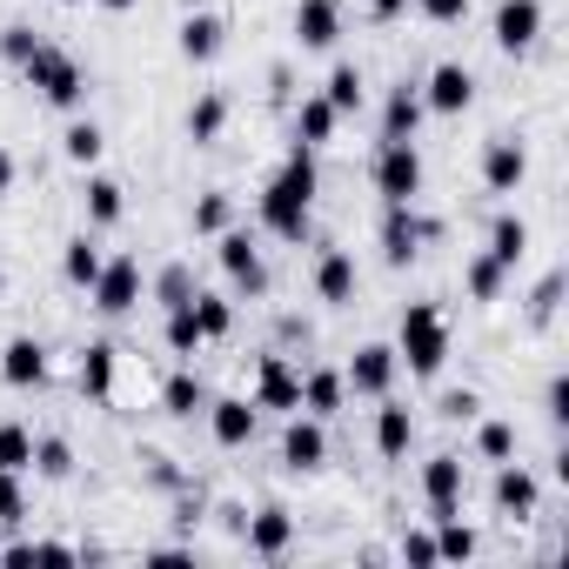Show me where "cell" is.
<instances>
[{
	"label": "cell",
	"mask_w": 569,
	"mask_h": 569,
	"mask_svg": "<svg viewBox=\"0 0 569 569\" xmlns=\"http://www.w3.org/2000/svg\"><path fill=\"white\" fill-rule=\"evenodd\" d=\"M396 362H409V376H442V362H449V329H442V309L436 302H409L402 309V349H396Z\"/></svg>",
	"instance_id": "cell-2"
},
{
	"label": "cell",
	"mask_w": 569,
	"mask_h": 569,
	"mask_svg": "<svg viewBox=\"0 0 569 569\" xmlns=\"http://www.w3.org/2000/svg\"><path fill=\"white\" fill-rule=\"evenodd\" d=\"M214 254H221V268H228V281L234 289H248V296H261L268 289V268H261V248L248 241V234H214Z\"/></svg>",
	"instance_id": "cell-8"
},
{
	"label": "cell",
	"mask_w": 569,
	"mask_h": 569,
	"mask_svg": "<svg viewBox=\"0 0 569 569\" xmlns=\"http://www.w3.org/2000/svg\"><path fill=\"white\" fill-rule=\"evenodd\" d=\"M476 449H482L489 462H509V456H516V429H509V422H482V429H476Z\"/></svg>",
	"instance_id": "cell-40"
},
{
	"label": "cell",
	"mask_w": 569,
	"mask_h": 569,
	"mask_svg": "<svg viewBox=\"0 0 569 569\" xmlns=\"http://www.w3.org/2000/svg\"><path fill=\"white\" fill-rule=\"evenodd\" d=\"M522 248H529V228H522L516 214H496V228H489V254H496L502 268H516V261H522Z\"/></svg>",
	"instance_id": "cell-28"
},
{
	"label": "cell",
	"mask_w": 569,
	"mask_h": 569,
	"mask_svg": "<svg viewBox=\"0 0 569 569\" xmlns=\"http://www.w3.org/2000/svg\"><path fill=\"white\" fill-rule=\"evenodd\" d=\"M476 409H482L476 389H449V396H442V416H449V422H476Z\"/></svg>",
	"instance_id": "cell-45"
},
{
	"label": "cell",
	"mask_w": 569,
	"mask_h": 569,
	"mask_svg": "<svg viewBox=\"0 0 569 569\" xmlns=\"http://www.w3.org/2000/svg\"><path fill=\"white\" fill-rule=\"evenodd\" d=\"M14 174H21V168H14V154L0 148V194H14Z\"/></svg>",
	"instance_id": "cell-51"
},
{
	"label": "cell",
	"mask_w": 569,
	"mask_h": 569,
	"mask_svg": "<svg viewBox=\"0 0 569 569\" xmlns=\"http://www.w3.org/2000/svg\"><path fill=\"white\" fill-rule=\"evenodd\" d=\"M154 302H161V309H181V302H194V274H188L181 261L154 274Z\"/></svg>",
	"instance_id": "cell-35"
},
{
	"label": "cell",
	"mask_w": 569,
	"mask_h": 569,
	"mask_svg": "<svg viewBox=\"0 0 569 569\" xmlns=\"http://www.w3.org/2000/svg\"><path fill=\"white\" fill-rule=\"evenodd\" d=\"M549 416H556V422H569V382H562V376L549 382Z\"/></svg>",
	"instance_id": "cell-49"
},
{
	"label": "cell",
	"mask_w": 569,
	"mask_h": 569,
	"mask_svg": "<svg viewBox=\"0 0 569 569\" xmlns=\"http://www.w3.org/2000/svg\"><path fill=\"white\" fill-rule=\"evenodd\" d=\"M316 148H289V161H281V174L261 188V228L281 234V241H309V221H316Z\"/></svg>",
	"instance_id": "cell-1"
},
{
	"label": "cell",
	"mask_w": 569,
	"mask_h": 569,
	"mask_svg": "<svg viewBox=\"0 0 569 569\" xmlns=\"http://www.w3.org/2000/svg\"><path fill=\"white\" fill-rule=\"evenodd\" d=\"M422 94L416 88H396L389 94V108H382V141H416V128H422Z\"/></svg>",
	"instance_id": "cell-22"
},
{
	"label": "cell",
	"mask_w": 569,
	"mask_h": 569,
	"mask_svg": "<svg viewBox=\"0 0 569 569\" xmlns=\"http://www.w3.org/2000/svg\"><path fill=\"white\" fill-rule=\"evenodd\" d=\"M436 522H442V529H436V556H442V562H469V556H476V529H462L456 516H436Z\"/></svg>",
	"instance_id": "cell-33"
},
{
	"label": "cell",
	"mask_w": 569,
	"mask_h": 569,
	"mask_svg": "<svg viewBox=\"0 0 569 569\" xmlns=\"http://www.w3.org/2000/svg\"><path fill=\"white\" fill-rule=\"evenodd\" d=\"M228 214H234V208H228V194H201V201H194V234H221V228H228Z\"/></svg>",
	"instance_id": "cell-41"
},
{
	"label": "cell",
	"mask_w": 569,
	"mask_h": 569,
	"mask_svg": "<svg viewBox=\"0 0 569 569\" xmlns=\"http://www.w3.org/2000/svg\"><path fill=\"white\" fill-rule=\"evenodd\" d=\"M522 174H529L522 141H489V154H482V181H489V194H516Z\"/></svg>",
	"instance_id": "cell-17"
},
{
	"label": "cell",
	"mask_w": 569,
	"mask_h": 569,
	"mask_svg": "<svg viewBox=\"0 0 569 569\" xmlns=\"http://www.w3.org/2000/svg\"><path fill=\"white\" fill-rule=\"evenodd\" d=\"M168 349H174V356H194V349H201V322H194V302L168 309Z\"/></svg>",
	"instance_id": "cell-38"
},
{
	"label": "cell",
	"mask_w": 569,
	"mask_h": 569,
	"mask_svg": "<svg viewBox=\"0 0 569 569\" xmlns=\"http://www.w3.org/2000/svg\"><path fill=\"white\" fill-rule=\"evenodd\" d=\"M81 396L88 402H108L114 396V342H88L81 349Z\"/></svg>",
	"instance_id": "cell-23"
},
{
	"label": "cell",
	"mask_w": 569,
	"mask_h": 569,
	"mask_svg": "<svg viewBox=\"0 0 569 569\" xmlns=\"http://www.w3.org/2000/svg\"><path fill=\"white\" fill-rule=\"evenodd\" d=\"M0 469H34V436L28 429H14V422H0Z\"/></svg>",
	"instance_id": "cell-34"
},
{
	"label": "cell",
	"mask_w": 569,
	"mask_h": 569,
	"mask_svg": "<svg viewBox=\"0 0 569 569\" xmlns=\"http://www.w3.org/2000/svg\"><path fill=\"white\" fill-rule=\"evenodd\" d=\"M101 8H108V14H128V8H134V0H101Z\"/></svg>",
	"instance_id": "cell-53"
},
{
	"label": "cell",
	"mask_w": 569,
	"mask_h": 569,
	"mask_svg": "<svg viewBox=\"0 0 569 569\" xmlns=\"http://www.w3.org/2000/svg\"><path fill=\"white\" fill-rule=\"evenodd\" d=\"M208 429H214V442H221V449H241V442L254 436V402H241V396L208 402Z\"/></svg>",
	"instance_id": "cell-20"
},
{
	"label": "cell",
	"mask_w": 569,
	"mask_h": 569,
	"mask_svg": "<svg viewBox=\"0 0 569 569\" xmlns=\"http://www.w3.org/2000/svg\"><path fill=\"white\" fill-rule=\"evenodd\" d=\"M88 221L94 228H114L121 221V181H108V174L88 181Z\"/></svg>",
	"instance_id": "cell-30"
},
{
	"label": "cell",
	"mask_w": 569,
	"mask_h": 569,
	"mask_svg": "<svg viewBox=\"0 0 569 569\" xmlns=\"http://www.w3.org/2000/svg\"><path fill=\"white\" fill-rule=\"evenodd\" d=\"M0 376H8V389H41L48 382V349L34 336H14L0 349Z\"/></svg>",
	"instance_id": "cell-15"
},
{
	"label": "cell",
	"mask_w": 569,
	"mask_h": 569,
	"mask_svg": "<svg viewBox=\"0 0 569 569\" xmlns=\"http://www.w3.org/2000/svg\"><path fill=\"white\" fill-rule=\"evenodd\" d=\"M422 496H429V516H456L462 509V462L456 456H429L422 462Z\"/></svg>",
	"instance_id": "cell-14"
},
{
	"label": "cell",
	"mask_w": 569,
	"mask_h": 569,
	"mask_svg": "<svg viewBox=\"0 0 569 569\" xmlns=\"http://www.w3.org/2000/svg\"><path fill=\"white\" fill-rule=\"evenodd\" d=\"M21 516H28V496H21V476H14V469H0V522H8V529H14Z\"/></svg>",
	"instance_id": "cell-42"
},
{
	"label": "cell",
	"mask_w": 569,
	"mask_h": 569,
	"mask_svg": "<svg viewBox=\"0 0 569 569\" xmlns=\"http://www.w3.org/2000/svg\"><path fill=\"white\" fill-rule=\"evenodd\" d=\"M356 396H369V402H382L389 396V382H396V349H382V342H369V349H356V362H349V376H342Z\"/></svg>",
	"instance_id": "cell-11"
},
{
	"label": "cell",
	"mask_w": 569,
	"mask_h": 569,
	"mask_svg": "<svg viewBox=\"0 0 569 569\" xmlns=\"http://www.w3.org/2000/svg\"><path fill=\"white\" fill-rule=\"evenodd\" d=\"M289 542H296V522H289V509H281V502H268V509L248 516V549L254 556H281Z\"/></svg>",
	"instance_id": "cell-19"
},
{
	"label": "cell",
	"mask_w": 569,
	"mask_h": 569,
	"mask_svg": "<svg viewBox=\"0 0 569 569\" xmlns=\"http://www.w3.org/2000/svg\"><path fill=\"white\" fill-rule=\"evenodd\" d=\"M41 41H34V28L28 21H14V28H0V54H8V61H28Z\"/></svg>",
	"instance_id": "cell-44"
},
{
	"label": "cell",
	"mask_w": 569,
	"mask_h": 569,
	"mask_svg": "<svg viewBox=\"0 0 569 569\" xmlns=\"http://www.w3.org/2000/svg\"><path fill=\"white\" fill-rule=\"evenodd\" d=\"M436 234L442 228L422 221V214H409V201H389V214H382V261L389 268H409L422 254V241H436Z\"/></svg>",
	"instance_id": "cell-5"
},
{
	"label": "cell",
	"mask_w": 569,
	"mask_h": 569,
	"mask_svg": "<svg viewBox=\"0 0 569 569\" xmlns=\"http://www.w3.org/2000/svg\"><path fill=\"white\" fill-rule=\"evenodd\" d=\"M181 8H208V0H181Z\"/></svg>",
	"instance_id": "cell-54"
},
{
	"label": "cell",
	"mask_w": 569,
	"mask_h": 569,
	"mask_svg": "<svg viewBox=\"0 0 569 569\" xmlns=\"http://www.w3.org/2000/svg\"><path fill=\"white\" fill-rule=\"evenodd\" d=\"M21 74L41 88V101H48V108H81V94H88V74H81V61H74L68 48H48V41H41L28 61H21Z\"/></svg>",
	"instance_id": "cell-3"
},
{
	"label": "cell",
	"mask_w": 569,
	"mask_h": 569,
	"mask_svg": "<svg viewBox=\"0 0 569 569\" xmlns=\"http://www.w3.org/2000/svg\"><path fill=\"white\" fill-rule=\"evenodd\" d=\"M342 402H349V382H342L336 369H309V382H302V409H309L316 422H329Z\"/></svg>",
	"instance_id": "cell-24"
},
{
	"label": "cell",
	"mask_w": 569,
	"mask_h": 569,
	"mask_svg": "<svg viewBox=\"0 0 569 569\" xmlns=\"http://www.w3.org/2000/svg\"><path fill=\"white\" fill-rule=\"evenodd\" d=\"M0 281H8V274H0Z\"/></svg>",
	"instance_id": "cell-56"
},
{
	"label": "cell",
	"mask_w": 569,
	"mask_h": 569,
	"mask_svg": "<svg viewBox=\"0 0 569 569\" xmlns=\"http://www.w3.org/2000/svg\"><path fill=\"white\" fill-rule=\"evenodd\" d=\"M542 34V0H502L496 8V48L502 54H529Z\"/></svg>",
	"instance_id": "cell-7"
},
{
	"label": "cell",
	"mask_w": 569,
	"mask_h": 569,
	"mask_svg": "<svg viewBox=\"0 0 569 569\" xmlns=\"http://www.w3.org/2000/svg\"><path fill=\"white\" fill-rule=\"evenodd\" d=\"M469 101H476V74L462 61H442L429 74V88H422V108H436V114H462Z\"/></svg>",
	"instance_id": "cell-10"
},
{
	"label": "cell",
	"mask_w": 569,
	"mask_h": 569,
	"mask_svg": "<svg viewBox=\"0 0 569 569\" xmlns=\"http://www.w3.org/2000/svg\"><path fill=\"white\" fill-rule=\"evenodd\" d=\"M409 442H416V416H409L402 402H389V396H382V416H376V449H382V456H409Z\"/></svg>",
	"instance_id": "cell-25"
},
{
	"label": "cell",
	"mask_w": 569,
	"mask_h": 569,
	"mask_svg": "<svg viewBox=\"0 0 569 569\" xmlns=\"http://www.w3.org/2000/svg\"><path fill=\"white\" fill-rule=\"evenodd\" d=\"M296 41H302L309 54L336 48V41H342V0H302V8H296Z\"/></svg>",
	"instance_id": "cell-12"
},
{
	"label": "cell",
	"mask_w": 569,
	"mask_h": 569,
	"mask_svg": "<svg viewBox=\"0 0 569 569\" xmlns=\"http://www.w3.org/2000/svg\"><path fill=\"white\" fill-rule=\"evenodd\" d=\"M402 562H416V569L442 562V556H436V536H422V529H416V536H402Z\"/></svg>",
	"instance_id": "cell-46"
},
{
	"label": "cell",
	"mask_w": 569,
	"mask_h": 569,
	"mask_svg": "<svg viewBox=\"0 0 569 569\" xmlns=\"http://www.w3.org/2000/svg\"><path fill=\"white\" fill-rule=\"evenodd\" d=\"M61 148H68V161H81V168H88V161H101V148H108V134H101L94 121H74V128L61 134Z\"/></svg>",
	"instance_id": "cell-36"
},
{
	"label": "cell",
	"mask_w": 569,
	"mask_h": 569,
	"mask_svg": "<svg viewBox=\"0 0 569 569\" xmlns=\"http://www.w3.org/2000/svg\"><path fill=\"white\" fill-rule=\"evenodd\" d=\"M161 409L168 416H194V409H208V389H201V376H168V389H161Z\"/></svg>",
	"instance_id": "cell-29"
},
{
	"label": "cell",
	"mask_w": 569,
	"mask_h": 569,
	"mask_svg": "<svg viewBox=\"0 0 569 569\" xmlns=\"http://www.w3.org/2000/svg\"><path fill=\"white\" fill-rule=\"evenodd\" d=\"M502 274H509V268H502L496 254H476V261H469V296H476V302H496V296H502Z\"/></svg>",
	"instance_id": "cell-39"
},
{
	"label": "cell",
	"mask_w": 569,
	"mask_h": 569,
	"mask_svg": "<svg viewBox=\"0 0 569 569\" xmlns=\"http://www.w3.org/2000/svg\"><path fill=\"white\" fill-rule=\"evenodd\" d=\"M254 409H302V382L281 356H261L254 362Z\"/></svg>",
	"instance_id": "cell-9"
},
{
	"label": "cell",
	"mask_w": 569,
	"mask_h": 569,
	"mask_svg": "<svg viewBox=\"0 0 569 569\" xmlns=\"http://www.w3.org/2000/svg\"><path fill=\"white\" fill-rule=\"evenodd\" d=\"M221 128H228V94H201L188 108V141L208 148V141H221Z\"/></svg>",
	"instance_id": "cell-27"
},
{
	"label": "cell",
	"mask_w": 569,
	"mask_h": 569,
	"mask_svg": "<svg viewBox=\"0 0 569 569\" xmlns=\"http://www.w3.org/2000/svg\"><path fill=\"white\" fill-rule=\"evenodd\" d=\"M61 8H81V0H61Z\"/></svg>",
	"instance_id": "cell-55"
},
{
	"label": "cell",
	"mask_w": 569,
	"mask_h": 569,
	"mask_svg": "<svg viewBox=\"0 0 569 569\" xmlns=\"http://www.w3.org/2000/svg\"><path fill=\"white\" fill-rule=\"evenodd\" d=\"M194 322H201V342H221L234 329V309L221 296H194Z\"/></svg>",
	"instance_id": "cell-37"
},
{
	"label": "cell",
	"mask_w": 569,
	"mask_h": 569,
	"mask_svg": "<svg viewBox=\"0 0 569 569\" xmlns=\"http://www.w3.org/2000/svg\"><path fill=\"white\" fill-rule=\"evenodd\" d=\"M322 101H329L336 114H356V108H362V68H349V61H342V68L329 74V94H322Z\"/></svg>",
	"instance_id": "cell-32"
},
{
	"label": "cell",
	"mask_w": 569,
	"mask_h": 569,
	"mask_svg": "<svg viewBox=\"0 0 569 569\" xmlns=\"http://www.w3.org/2000/svg\"><path fill=\"white\" fill-rule=\"evenodd\" d=\"M281 462H289L296 476H309V469L329 462V436H322L316 416H296V422H289V436H281Z\"/></svg>",
	"instance_id": "cell-13"
},
{
	"label": "cell",
	"mask_w": 569,
	"mask_h": 569,
	"mask_svg": "<svg viewBox=\"0 0 569 569\" xmlns=\"http://www.w3.org/2000/svg\"><path fill=\"white\" fill-rule=\"evenodd\" d=\"M88 296H94V309H101V316H128V309L141 302V261H134V254L101 261V274L88 281Z\"/></svg>",
	"instance_id": "cell-6"
},
{
	"label": "cell",
	"mask_w": 569,
	"mask_h": 569,
	"mask_svg": "<svg viewBox=\"0 0 569 569\" xmlns=\"http://www.w3.org/2000/svg\"><path fill=\"white\" fill-rule=\"evenodd\" d=\"M402 8H409V0H369V14H376V21H396Z\"/></svg>",
	"instance_id": "cell-52"
},
{
	"label": "cell",
	"mask_w": 569,
	"mask_h": 569,
	"mask_svg": "<svg viewBox=\"0 0 569 569\" xmlns=\"http://www.w3.org/2000/svg\"><path fill=\"white\" fill-rule=\"evenodd\" d=\"M336 121H342V114L316 94V101L296 108V141H302V148H329V141H336Z\"/></svg>",
	"instance_id": "cell-26"
},
{
	"label": "cell",
	"mask_w": 569,
	"mask_h": 569,
	"mask_svg": "<svg viewBox=\"0 0 569 569\" xmlns=\"http://www.w3.org/2000/svg\"><path fill=\"white\" fill-rule=\"evenodd\" d=\"M221 41H228V28H221V14H208V8H188V21H181V61H214L221 54Z\"/></svg>",
	"instance_id": "cell-16"
},
{
	"label": "cell",
	"mask_w": 569,
	"mask_h": 569,
	"mask_svg": "<svg viewBox=\"0 0 569 569\" xmlns=\"http://www.w3.org/2000/svg\"><path fill=\"white\" fill-rule=\"evenodd\" d=\"M416 8H422L429 21H442V28H449V21H462V14H469V0H416Z\"/></svg>",
	"instance_id": "cell-47"
},
{
	"label": "cell",
	"mask_w": 569,
	"mask_h": 569,
	"mask_svg": "<svg viewBox=\"0 0 569 569\" xmlns=\"http://www.w3.org/2000/svg\"><path fill=\"white\" fill-rule=\"evenodd\" d=\"M148 476H154V489H181V469H174L168 456H154V469H148Z\"/></svg>",
	"instance_id": "cell-50"
},
{
	"label": "cell",
	"mask_w": 569,
	"mask_h": 569,
	"mask_svg": "<svg viewBox=\"0 0 569 569\" xmlns=\"http://www.w3.org/2000/svg\"><path fill=\"white\" fill-rule=\"evenodd\" d=\"M376 194L382 201H416L422 194V154H416V141H382V154H376Z\"/></svg>",
	"instance_id": "cell-4"
},
{
	"label": "cell",
	"mask_w": 569,
	"mask_h": 569,
	"mask_svg": "<svg viewBox=\"0 0 569 569\" xmlns=\"http://www.w3.org/2000/svg\"><path fill=\"white\" fill-rule=\"evenodd\" d=\"M316 296L322 302H356V261L342 254V248H322V261H316Z\"/></svg>",
	"instance_id": "cell-21"
},
{
	"label": "cell",
	"mask_w": 569,
	"mask_h": 569,
	"mask_svg": "<svg viewBox=\"0 0 569 569\" xmlns=\"http://www.w3.org/2000/svg\"><path fill=\"white\" fill-rule=\"evenodd\" d=\"M556 302H562V274H549L542 289H536V322H549V316H556Z\"/></svg>",
	"instance_id": "cell-48"
},
{
	"label": "cell",
	"mask_w": 569,
	"mask_h": 569,
	"mask_svg": "<svg viewBox=\"0 0 569 569\" xmlns=\"http://www.w3.org/2000/svg\"><path fill=\"white\" fill-rule=\"evenodd\" d=\"M536 502H542V489H536V476H529L522 462H502V469H496V509L522 522V516H536Z\"/></svg>",
	"instance_id": "cell-18"
},
{
	"label": "cell",
	"mask_w": 569,
	"mask_h": 569,
	"mask_svg": "<svg viewBox=\"0 0 569 569\" xmlns=\"http://www.w3.org/2000/svg\"><path fill=\"white\" fill-rule=\"evenodd\" d=\"M34 469H41V476H68V469H74V449H68L61 436H48V442L34 449Z\"/></svg>",
	"instance_id": "cell-43"
},
{
	"label": "cell",
	"mask_w": 569,
	"mask_h": 569,
	"mask_svg": "<svg viewBox=\"0 0 569 569\" xmlns=\"http://www.w3.org/2000/svg\"><path fill=\"white\" fill-rule=\"evenodd\" d=\"M61 268H68V281H74V289H88V281L101 274V248H94L88 234H74V241H68V254H61Z\"/></svg>",
	"instance_id": "cell-31"
}]
</instances>
